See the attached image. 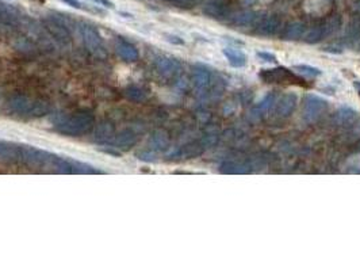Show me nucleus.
Listing matches in <instances>:
<instances>
[{
  "label": "nucleus",
  "instance_id": "obj_1",
  "mask_svg": "<svg viewBox=\"0 0 360 271\" xmlns=\"http://www.w3.org/2000/svg\"><path fill=\"white\" fill-rule=\"evenodd\" d=\"M95 126V117L92 112H79L66 117L58 122L56 130L60 134L68 136V137H80V136L87 134L92 130Z\"/></svg>",
  "mask_w": 360,
  "mask_h": 271
},
{
  "label": "nucleus",
  "instance_id": "obj_2",
  "mask_svg": "<svg viewBox=\"0 0 360 271\" xmlns=\"http://www.w3.org/2000/svg\"><path fill=\"white\" fill-rule=\"evenodd\" d=\"M260 79L266 82L268 84H282V86H301L305 87L306 82L304 78L298 76L293 70H287V68H271V70H260Z\"/></svg>",
  "mask_w": 360,
  "mask_h": 271
},
{
  "label": "nucleus",
  "instance_id": "obj_3",
  "mask_svg": "<svg viewBox=\"0 0 360 271\" xmlns=\"http://www.w3.org/2000/svg\"><path fill=\"white\" fill-rule=\"evenodd\" d=\"M79 33L89 53H92L94 56L99 57V58H104L106 57L107 53H106L103 38L100 33H99L98 28L89 24H81L79 28Z\"/></svg>",
  "mask_w": 360,
  "mask_h": 271
},
{
  "label": "nucleus",
  "instance_id": "obj_4",
  "mask_svg": "<svg viewBox=\"0 0 360 271\" xmlns=\"http://www.w3.org/2000/svg\"><path fill=\"white\" fill-rule=\"evenodd\" d=\"M42 26L43 30H45L51 38H54L57 42H70L72 34H70L68 24L64 20V18H61V16H58L57 14H47L46 16L42 19Z\"/></svg>",
  "mask_w": 360,
  "mask_h": 271
},
{
  "label": "nucleus",
  "instance_id": "obj_5",
  "mask_svg": "<svg viewBox=\"0 0 360 271\" xmlns=\"http://www.w3.org/2000/svg\"><path fill=\"white\" fill-rule=\"evenodd\" d=\"M53 154L38 150L31 145H20V162L30 168H43L50 166Z\"/></svg>",
  "mask_w": 360,
  "mask_h": 271
},
{
  "label": "nucleus",
  "instance_id": "obj_6",
  "mask_svg": "<svg viewBox=\"0 0 360 271\" xmlns=\"http://www.w3.org/2000/svg\"><path fill=\"white\" fill-rule=\"evenodd\" d=\"M22 24L20 12L14 6L5 4L0 2V30L14 32Z\"/></svg>",
  "mask_w": 360,
  "mask_h": 271
},
{
  "label": "nucleus",
  "instance_id": "obj_7",
  "mask_svg": "<svg viewBox=\"0 0 360 271\" xmlns=\"http://www.w3.org/2000/svg\"><path fill=\"white\" fill-rule=\"evenodd\" d=\"M328 108V102L317 95H308L305 99V118L308 121H314L323 114Z\"/></svg>",
  "mask_w": 360,
  "mask_h": 271
},
{
  "label": "nucleus",
  "instance_id": "obj_8",
  "mask_svg": "<svg viewBox=\"0 0 360 271\" xmlns=\"http://www.w3.org/2000/svg\"><path fill=\"white\" fill-rule=\"evenodd\" d=\"M154 66L157 72L164 78H173L180 70V62L176 58L168 56L157 57L154 61Z\"/></svg>",
  "mask_w": 360,
  "mask_h": 271
},
{
  "label": "nucleus",
  "instance_id": "obj_9",
  "mask_svg": "<svg viewBox=\"0 0 360 271\" xmlns=\"http://www.w3.org/2000/svg\"><path fill=\"white\" fill-rule=\"evenodd\" d=\"M137 141H138V136L136 132L133 129H123L114 137L112 145L121 152H127L137 144Z\"/></svg>",
  "mask_w": 360,
  "mask_h": 271
},
{
  "label": "nucleus",
  "instance_id": "obj_10",
  "mask_svg": "<svg viewBox=\"0 0 360 271\" xmlns=\"http://www.w3.org/2000/svg\"><path fill=\"white\" fill-rule=\"evenodd\" d=\"M205 150V145L202 142H191L179 148L175 152L169 154V159H178V160H187V159H194L201 156Z\"/></svg>",
  "mask_w": 360,
  "mask_h": 271
},
{
  "label": "nucleus",
  "instance_id": "obj_11",
  "mask_svg": "<svg viewBox=\"0 0 360 271\" xmlns=\"http://www.w3.org/2000/svg\"><path fill=\"white\" fill-rule=\"evenodd\" d=\"M115 137V125L110 121L99 122L94 132V140L98 144H108Z\"/></svg>",
  "mask_w": 360,
  "mask_h": 271
},
{
  "label": "nucleus",
  "instance_id": "obj_12",
  "mask_svg": "<svg viewBox=\"0 0 360 271\" xmlns=\"http://www.w3.org/2000/svg\"><path fill=\"white\" fill-rule=\"evenodd\" d=\"M34 99H30L26 95H14L8 100V108L11 112H14L18 116H28V112L33 106Z\"/></svg>",
  "mask_w": 360,
  "mask_h": 271
},
{
  "label": "nucleus",
  "instance_id": "obj_13",
  "mask_svg": "<svg viewBox=\"0 0 360 271\" xmlns=\"http://www.w3.org/2000/svg\"><path fill=\"white\" fill-rule=\"evenodd\" d=\"M0 162L5 163L20 162V145L0 140Z\"/></svg>",
  "mask_w": 360,
  "mask_h": 271
},
{
  "label": "nucleus",
  "instance_id": "obj_14",
  "mask_svg": "<svg viewBox=\"0 0 360 271\" xmlns=\"http://www.w3.org/2000/svg\"><path fill=\"white\" fill-rule=\"evenodd\" d=\"M117 53L118 56L121 57L125 62H136L140 57V53L137 50V48L130 42L126 41H121L117 45Z\"/></svg>",
  "mask_w": 360,
  "mask_h": 271
},
{
  "label": "nucleus",
  "instance_id": "obj_15",
  "mask_svg": "<svg viewBox=\"0 0 360 271\" xmlns=\"http://www.w3.org/2000/svg\"><path fill=\"white\" fill-rule=\"evenodd\" d=\"M295 106H297V96H295L294 94H287L278 102L276 114L279 117H287V116H290L291 112H294Z\"/></svg>",
  "mask_w": 360,
  "mask_h": 271
},
{
  "label": "nucleus",
  "instance_id": "obj_16",
  "mask_svg": "<svg viewBox=\"0 0 360 271\" xmlns=\"http://www.w3.org/2000/svg\"><path fill=\"white\" fill-rule=\"evenodd\" d=\"M279 26H281V20L279 19L276 18V16H268L264 20H262V24L257 26L256 33L259 36L270 37V36H274L279 30Z\"/></svg>",
  "mask_w": 360,
  "mask_h": 271
},
{
  "label": "nucleus",
  "instance_id": "obj_17",
  "mask_svg": "<svg viewBox=\"0 0 360 271\" xmlns=\"http://www.w3.org/2000/svg\"><path fill=\"white\" fill-rule=\"evenodd\" d=\"M225 57L228 58L229 64L234 68H243L247 64V56L243 50L236 49V48H226L224 49Z\"/></svg>",
  "mask_w": 360,
  "mask_h": 271
},
{
  "label": "nucleus",
  "instance_id": "obj_18",
  "mask_svg": "<svg viewBox=\"0 0 360 271\" xmlns=\"http://www.w3.org/2000/svg\"><path fill=\"white\" fill-rule=\"evenodd\" d=\"M50 112H51L50 103L47 102V100H42V99H37V100H34L33 102V106L30 108L27 117L42 118V117H46L47 114H50Z\"/></svg>",
  "mask_w": 360,
  "mask_h": 271
},
{
  "label": "nucleus",
  "instance_id": "obj_19",
  "mask_svg": "<svg viewBox=\"0 0 360 271\" xmlns=\"http://www.w3.org/2000/svg\"><path fill=\"white\" fill-rule=\"evenodd\" d=\"M169 145V137L167 132L164 130H156L150 137V150H164L168 148Z\"/></svg>",
  "mask_w": 360,
  "mask_h": 271
},
{
  "label": "nucleus",
  "instance_id": "obj_20",
  "mask_svg": "<svg viewBox=\"0 0 360 271\" xmlns=\"http://www.w3.org/2000/svg\"><path fill=\"white\" fill-rule=\"evenodd\" d=\"M210 72L205 68H201L198 66L194 70V74H192V82L198 90H205L209 87L210 84Z\"/></svg>",
  "mask_w": 360,
  "mask_h": 271
},
{
  "label": "nucleus",
  "instance_id": "obj_21",
  "mask_svg": "<svg viewBox=\"0 0 360 271\" xmlns=\"http://www.w3.org/2000/svg\"><path fill=\"white\" fill-rule=\"evenodd\" d=\"M69 160L70 164H72V174H76V175H96V174H103V171H100V170L94 167V166H91V164L77 162V160Z\"/></svg>",
  "mask_w": 360,
  "mask_h": 271
},
{
  "label": "nucleus",
  "instance_id": "obj_22",
  "mask_svg": "<svg viewBox=\"0 0 360 271\" xmlns=\"http://www.w3.org/2000/svg\"><path fill=\"white\" fill-rule=\"evenodd\" d=\"M123 95L126 96V99L131 100V102H136V103H141L144 102L146 99V91L142 87L140 86H136V84H131V86H127L125 91H123Z\"/></svg>",
  "mask_w": 360,
  "mask_h": 271
},
{
  "label": "nucleus",
  "instance_id": "obj_23",
  "mask_svg": "<svg viewBox=\"0 0 360 271\" xmlns=\"http://www.w3.org/2000/svg\"><path fill=\"white\" fill-rule=\"evenodd\" d=\"M337 122L342 124V125H350V124H354V122L358 120V112L355 110L348 108H343L337 112Z\"/></svg>",
  "mask_w": 360,
  "mask_h": 271
},
{
  "label": "nucleus",
  "instance_id": "obj_24",
  "mask_svg": "<svg viewBox=\"0 0 360 271\" xmlns=\"http://www.w3.org/2000/svg\"><path fill=\"white\" fill-rule=\"evenodd\" d=\"M305 28L302 26V24H291L286 28L285 33H283V38L287 40V41H294V40H298L304 36Z\"/></svg>",
  "mask_w": 360,
  "mask_h": 271
},
{
  "label": "nucleus",
  "instance_id": "obj_25",
  "mask_svg": "<svg viewBox=\"0 0 360 271\" xmlns=\"http://www.w3.org/2000/svg\"><path fill=\"white\" fill-rule=\"evenodd\" d=\"M205 14L210 15L213 18H225L226 15V7L218 2H211L205 7Z\"/></svg>",
  "mask_w": 360,
  "mask_h": 271
},
{
  "label": "nucleus",
  "instance_id": "obj_26",
  "mask_svg": "<svg viewBox=\"0 0 360 271\" xmlns=\"http://www.w3.org/2000/svg\"><path fill=\"white\" fill-rule=\"evenodd\" d=\"M325 33H327V32H325L323 28H310L308 33L304 34V38L306 42L314 44L317 42V41H320V40L325 36Z\"/></svg>",
  "mask_w": 360,
  "mask_h": 271
},
{
  "label": "nucleus",
  "instance_id": "obj_27",
  "mask_svg": "<svg viewBox=\"0 0 360 271\" xmlns=\"http://www.w3.org/2000/svg\"><path fill=\"white\" fill-rule=\"evenodd\" d=\"M294 70H298V72L302 74V75L308 76V78H316V76L321 75V70H318V68H316V66H305V64L295 66Z\"/></svg>",
  "mask_w": 360,
  "mask_h": 271
},
{
  "label": "nucleus",
  "instance_id": "obj_28",
  "mask_svg": "<svg viewBox=\"0 0 360 271\" xmlns=\"http://www.w3.org/2000/svg\"><path fill=\"white\" fill-rule=\"evenodd\" d=\"M253 19H255V14L253 12H249V11H245V12H241V14L236 15L232 19V22L239 26H245V24H252Z\"/></svg>",
  "mask_w": 360,
  "mask_h": 271
},
{
  "label": "nucleus",
  "instance_id": "obj_29",
  "mask_svg": "<svg viewBox=\"0 0 360 271\" xmlns=\"http://www.w3.org/2000/svg\"><path fill=\"white\" fill-rule=\"evenodd\" d=\"M244 167L239 166L236 163H224L221 166V171L225 174H241L245 172V170H243Z\"/></svg>",
  "mask_w": 360,
  "mask_h": 271
},
{
  "label": "nucleus",
  "instance_id": "obj_30",
  "mask_svg": "<svg viewBox=\"0 0 360 271\" xmlns=\"http://www.w3.org/2000/svg\"><path fill=\"white\" fill-rule=\"evenodd\" d=\"M137 158L142 162H146V163H153L157 160V154L153 150H141L137 154Z\"/></svg>",
  "mask_w": 360,
  "mask_h": 271
},
{
  "label": "nucleus",
  "instance_id": "obj_31",
  "mask_svg": "<svg viewBox=\"0 0 360 271\" xmlns=\"http://www.w3.org/2000/svg\"><path fill=\"white\" fill-rule=\"evenodd\" d=\"M163 2H167L169 4L180 7V8H191L197 3V0H163Z\"/></svg>",
  "mask_w": 360,
  "mask_h": 271
},
{
  "label": "nucleus",
  "instance_id": "obj_32",
  "mask_svg": "<svg viewBox=\"0 0 360 271\" xmlns=\"http://www.w3.org/2000/svg\"><path fill=\"white\" fill-rule=\"evenodd\" d=\"M274 99H275V96H274L272 94L267 95L266 98H264L262 100V103H260V104H259V106L256 108V112H259L260 114H262V112H267V110H268V108H270L272 106V103H274Z\"/></svg>",
  "mask_w": 360,
  "mask_h": 271
},
{
  "label": "nucleus",
  "instance_id": "obj_33",
  "mask_svg": "<svg viewBox=\"0 0 360 271\" xmlns=\"http://www.w3.org/2000/svg\"><path fill=\"white\" fill-rule=\"evenodd\" d=\"M100 152L103 154H111L114 158H121L122 156V152L118 148H115L114 145H108L107 148L104 146V148H100Z\"/></svg>",
  "mask_w": 360,
  "mask_h": 271
},
{
  "label": "nucleus",
  "instance_id": "obj_34",
  "mask_svg": "<svg viewBox=\"0 0 360 271\" xmlns=\"http://www.w3.org/2000/svg\"><path fill=\"white\" fill-rule=\"evenodd\" d=\"M257 57H259L262 61H266V62H275L276 61L275 54L268 53V52H259V53H257Z\"/></svg>",
  "mask_w": 360,
  "mask_h": 271
},
{
  "label": "nucleus",
  "instance_id": "obj_35",
  "mask_svg": "<svg viewBox=\"0 0 360 271\" xmlns=\"http://www.w3.org/2000/svg\"><path fill=\"white\" fill-rule=\"evenodd\" d=\"M61 2H64V3H66V4L70 6V7H73V8H79V10L85 8L80 0H61Z\"/></svg>",
  "mask_w": 360,
  "mask_h": 271
},
{
  "label": "nucleus",
  "instance_id": "obj_36",
  "mask_svg": "<svg viewBox=\"0 0 360 271\" xmlns=\"http://www.w3.org/2000/svg\"><path fill=\"white\" fill-rule=\"evenodd\" d=\"M91 2H94L95 4L106 7V8H114V3L111 0H91Z\"/></svg>",
  "mask_w": 360,
  "mask_h": 271
},
{
  "label": "nucleus",
  "instance_id": "obj_37",
  "mask_svg": "<svg viewBox=\"0 0 360 271\" xmlns=\"http://www.w3.org/2000/svg\"><path fill=\"white\" fill-rule=\"evenodd\" d=\"M167 41L173 45H184V41L178 36H167Z\"/></svg>",
  "mask_w": 360,
  "mask_h": 271
},
{
  "label": "nucleus",
  "instance_id": "obj_38",
  "mask_svg": "<svg viewBox=\"0 0 360 271\" xmlns=\"http://www.w3.org/2000/svg\"><path fill=\"white\" fill-rule=\"evenodd\" d=\"M256 3V0H241V4L244 6H252Z\"/></svg>",
  "mask_w": 360,
  "mask_h": 271
},
{
  "label": "nucleus",
  "instance_id": "obj_39",
  "mask_svg": "<svg viewBox=\"0 0 360 271\" xmlns=\"http://www.w3.org/2000/svg\"><path fill=\"white\" fill-rule=\"evenodd\" d=\"M355 88L358 90V92H359V96H360V82H356V83H355Z\"/></svg>",
  "mask_w": 360,
  "mask_h": 271
},
{
  "label": "nucleus",
  "instance_id": "obj_40",
  "mask_svg": "<svg viewBox=\"0 0 360 271\" xmlns=\"http://www.w3.org/2000/svg\"><path fill=\"white\" fill-rule=\"evenodd\" d=\"M38 2H39V3H43V2H45V0H38Z\"/></svg>",
  "mask_w": 360,
  "mask_h": 271
}]
</instances>
